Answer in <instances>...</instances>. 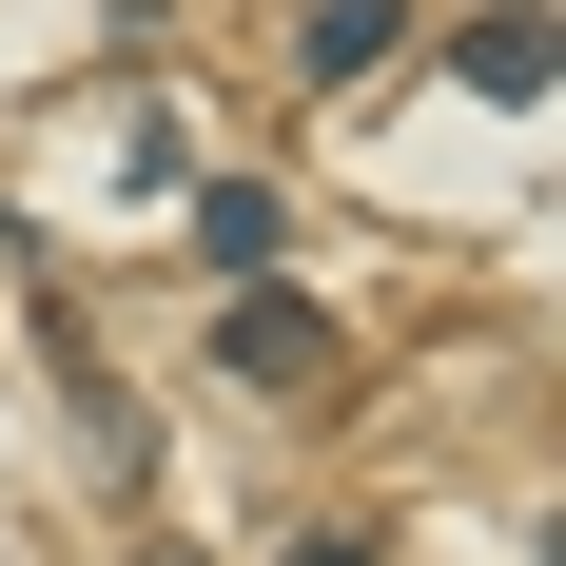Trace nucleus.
Wrapping results in <instances>:
<instances>
[{"instance_id": "f257e3e1", "label": "nucleus", "mask_w": 566, "mask_h": 566, "mask_svg": "<svg viewBox=\"0 0 566 566\" xmlns=\"http://www.w3.org/2000/svg\"><path fill=\"white\" fill-rule=\"evenodd\" d=\"M216 371H234V391H274V410H313V391L352 371V333H333L293 274H234V293H216Z\"/></svg>"}, {"instance_id": "423d86ee", "label": "nucleus", "mask_w": 566, "mask_h": 566, "mask_svg": "<svg viewBox=\"0 0 566 566\" xmlns=\"http://www.w3.org/2000/svg\"><path fill=\"white\" fill-rule=\"evenodd\" d=\"M137 566H196V547H137Z\"/></svg>"}, {"instance_id": "39448f33", "label": "nucleus", "mask_w": 566, "mask_h": 566, "mask_svg": "<svg viewBox=\"0 0 566 566\" xmlns=\"http://www.w3.org/2000/svg\"><path fill=\"white\" fill-rule=\"evenodd\" d=\"M293 566H371V547H352V527H333V547H293Z\"/></svg>"}, {"instance_id": "20e7f679", "label": "nucleus", "mask_w": 566, "mask_h": 566, "mask_svg": "<svg viewBox=\"0 0 566 566\" xmlns=\"http://www.w3.org/2000/svg\"><path fill=\"white\" fill-rule=\"evenodd\" d=\"M450 59H469V98H509V117H527V98H547V0H489Z\"/></svg>"}, {"instance_id": "f03ea898", "label": "nucleus", "mask_w": 566, "mask_h": 566, "mask_svg": "<svg viewBox=\"0 0 566 566\" xmlns=\"http://www.w3.org/2000/svg\"><path fill=\"white\" fill-rule=\"evenodd\" d=\"M391 40H410V0H313V20H293V78L352 98V78H391Z\"/></svg>"}, {"instance_id": "7ed1b4c3", "label": "nucleus", "mask_w": 566, "mask_h": 566, "mask_svg": "<svg viewBox=\"0 0 566 566\" xmlns=\"http://www.w3.org/2000/svg\"><path fill=\"white\" fill-rule=\"evenodd\" d=\"M196 254H216V274H274V254H293V196H274V176H196Z\"/></svg>"}]
</instances>
